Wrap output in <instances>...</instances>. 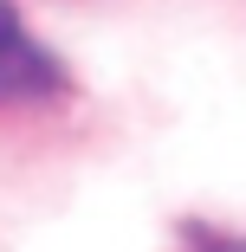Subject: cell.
<instances>
[{"label": "cell", "mask_w": 246, "mask_h": 252, "mask_svg": "<svg viewBox=\"0 0 246 252\" xmlns=\"http://www.w3.org/2000/svg\"><path fill=\"white\" fill-rule=\"evenodd\" d=\"M65 84L59 59L20 26V13L0 0V110L7 104H26V97H52Z\"/></svg>", "instance_id": "6da1fadb"}, {"label": "cell", "mask_w": 246, "mask_h": 252, "mask_svg": "<svg viewBox=\"0 0 246 252\" xmlns=\"http://www.w3.org/2000/svg\"><path fill=\"white\" fill-rule=\"evenodd\" d=\"M194 252H246V239H233V233H208V226H194Z\"/></svg>", "instance_id": "7a4b0ae2"}]
</instances>
